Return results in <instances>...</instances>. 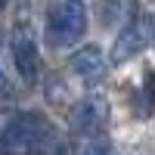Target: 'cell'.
<instances>
[{
    "mask_svg": "<svg viewBox=\"0 0 155 155\" xmlns=\"http://www.w3.org/2000/svg\"><path fill=\"white\" fill-rule=\"evenodd\" d=\"M87 31V6L81 0H65L59 3L53 19H50V41L56 47H71Z\"/></svg>",
    "mask_w": 155,
    "mask_h": 155,
    "instance_id": "obj_1",
    "label": "cell"
},
{
    "mask_svg": "<svg viewBox=\"0 0 155 155\" xmlns=\"http://www.w3.org/2000/svg\"><path fill=\"white\" fill-rule=\"evenodd\" d=\"M146 44H149V22L137 19V22H130L118 37H115V44H112V62H115V65L130 62L137 53H143Z\"/></svg>",
    "mask_w": 155,
    "mask_h": 155,
    "instance_id": "obj_3",
    "label": "cell"
},
{
    "mask_svg": "<svg viewBox=\"0 0 155 155\" xmlns=\"http://www.w3.org/2000/svg\"><path fill=\"white\" fill-rule=\"evenodd\" d=\"M106 118H109V106L102 96H87L84 102H78L74 112H71V127L78 134H87L93 137L106 127Z\"/></svg>",
    "mask_w": 155,
    "mask_h": 155,
    "instance_id": "obj_4",
    "label": "cell"
},
{
    "mask_svg": "<svg viewBox=\"0 0 155 155\" xmlns=\"http://www.w3.org/2000/svg\"><path fill=\"white\" fill-rule=\"evenodd\" d=\"M0 96H9V78L3 74V68H0Z\"/></svg>",
    "mask_w": 155,
    "mask_h": 155,
    "instance_id": "obj_9",
    "label": "cell"
},
{
    "mask_svg": "<svg viewBox=\"0 0 155 155\" xmlns=\"http://www.w3.org/2000/svg\"><path fill=\"white\" fill-rule=\"evenodd\" d=\"M68 65H71V71H74L78 78H84L87 84H93V81H99V78L106 74V56H102L99 47L87 44V47H81V50L71 56Z\"/></svg>",
    "mask_w": 155,
    "mask_h": 155,
    "instance_id": "obj_6",
    "label": "cell"
},
{
    "mask_svg": "<svg viewBox=\"0 0 155 155\" xmlns=\"http://www.w3.org/2000/svg\"><path fill=\"white\" fill-rule=\"evenodd\" d=\"M65 99V84H50V102H62Z\"/></svg>",
    "mask_w": 155,
    "mask_h": 155,
    "instance_id": "obj_8",
    "label": "cell"
},
{
    "mask_svg": "<svg viewBox=\"0 0 155 155\" xmlns=\"http://www.w3.org/2000/svg\"><path fill=\"white\" fill-rule=\"evenodd\" d=\"M3 6H6V0H0V9H3Z\"/></svg>",
    "mask_w": 155,
    "mask_h": 155,
    "instance_id": "obj_11",
    "label": "cell"
},
{
    "mask_svg": "<svg viewBox=\"0 0 155 155\" xmlns=\"http://www.w3.org/2000/svg\"><path fill=\"white\" fill-rule=\"evenodd\" d=\"M0 47H3V31H0Z\"/></svg>",
    "mask_w": 155,
    "mask_h": 155,
    "instance_id": "obj_10",
    "label": "cell"
},
{
    "mask_svg": "<svg viewBox=\"0 0 155 155\" xmlns=\"http://www.w3.org/2000/svg\"><path fill=\"white\" fill-rule=\"evenodd\" d=\"M12 62H16L19 74L28 84L37 81V74H41V56H37V44H34V37L28 31L12 37Z\"/></svg>",
    "mask_w": 155,
    "mask_h": 155,
    "instance_id": "obj_5",
    "label": "cell"
},
{
    "mask_svg": "<svg viewBox=\"0 0 155 155\" xmlns=\"http://www.w3.org/2000/svg\"><path fill=\"white\" fill-rule=\"evenodd\" d=\"M81 155H115V149L106 143V140H93V143H87Z\"/></svg>",
    "mask_w": 155,
    "mask_h": 155,
    "instance_id": "obj_7",
    "label": "cell"
},
{
    "mask_svg": "<svg viewBox=\"0 0 155 155\" xmlns=\"http://www.w3.org/2000/svg\"><path fill=\"white\" fill-rule=\"evenodd\" d=\"M152 34H155V25H152Z\"/></svg>",
    "mask_w": 155,
    "mask_h": 155,
    "instance_id": "obj_12",
    "label": "cell"
},
{
    "mask_svg": "<svg viewBox=\"0 0 155 155\" xmlns=\"http://www.w3.org/2000/svg\"><path fill=\"white\" fill-rule=\"evenodd\" d=\"M37 118L41 115L22 112L12 118V124L0 137V152L3 155H34L37 152Z\"/></svg>",
    "mask_w": 155,
    "mask_h": 155,
    "instance_id": "obj_2",
    "label": "cell"
}]
</instances>
